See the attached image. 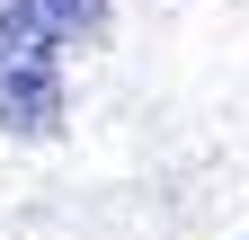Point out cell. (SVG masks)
<instances>
[{
    "label": "cell",
    "mask_w": 249,
    "mask_h": 240,
    "mask_svg": "<svg viewBox=\"0 0 249 240\" xmlns=\"http://www.w3.org/2000/svg\"><path fill=\"white\" fill-rule=\"evenodd\" d=\"M107 36V0H0V134H62V53Z\"/></svg>",
    "instance_id": "1"
}]
</instances>
